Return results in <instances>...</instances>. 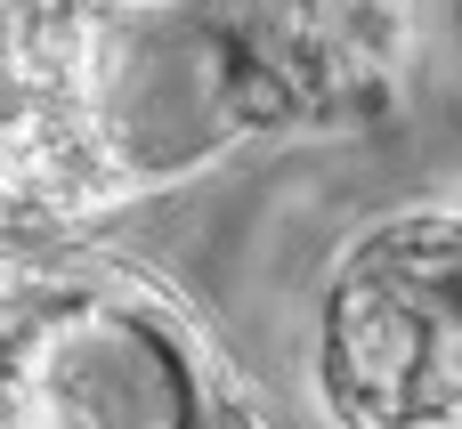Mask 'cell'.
<instances>
[{
	"mask_svg": "<svg viewBox=\"0 0 462 429\" xmlns=\"http://www.w3.org/2000/svg\"><path fill=\"white\" fill-rule=\"evenodd\" d=\"M0 429H276L130 260H0Z\"/></svg>",
	"mask_w": 462,
	"mask_h": 429,
	"instance_id": "1",
	"label": "cell"
},
{
	"mask_svg": "<svg viewBox=\"0 0 462 429\" xmlns=\"http://www.w3.org/2000/svg\"><path fill=\"white\" fill-rule=\"evenodd\" d=\"M309 397L333 429H455V203L374 219L317 300Z\"/></svg>",
	"mask_w": 462,
	"mask_h": 429,
	"instance_id": "2",
	"label": "cell"
},
{
	"mask_svg": "<svg viewBox=\"0 0 462 429\" xmlns=\"http://www.w3.org/2000/svg\"><path fill=\"white\" fill-rule=\"evenodd\" d=\"M130 195L106 138V8H0V227H65Z\"/></svg>",
	"mask_w": 462,
	"mask_h": 429,
	"instance_id": "3",
	"label": "cell"
}]
</instances>
